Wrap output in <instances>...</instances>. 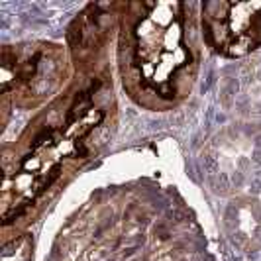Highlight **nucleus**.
<instances>
[{
    "label": "nucleus",
    "instance_id": "1",
    "mask_svg": "<svg viewBox=\"0 0 261 261\" xmlns=\"http://www.w3.org/2000/svg\"><path fill=\"white\" fill-rule=\"evenodd\" d=\"M198 32L183 2H126L118 12V67L124 91L145 110H171L198 73Z\"/></svg>",
    "mask_w": 261,
    "mask_h": 261
},
{
    "label": "nucleus",
    "instance_id": "2",
    "mask_svg": "<svg viewBox=\"0 0 261 261\" xmlns=\"http://www.w3.org/2000/svg\"><path fill=\"white\" fill-rule=\"evenodd\" d=\"M100 83L77 92L63 112H53L45 124L24 145L20 155L4 159L2 224L8 228L36 206L65 173L75 171L87 159V142L108 116Z\"/></svg>",
    "mask_w": 261,
    "mask_h": 261
},
{
    "label": "nucleus",
    "instance_id": "3",
    "mask_svg": "<svg viewBox=\"0 0 261 261\" xmlns=\"http://www.w3.org/2000/svg\"><path fill=\"white\" fill-rule=\"evenodd\" d=\"M67 59L61 45L22 43L2 49V98L8 106L38 108L61 89Z\"/></svg>",
    "mask_w": 261,
    "mask_h": 261
},
{
    "label": "nucleus",
    "instance_id": "4",
    "mask_svg": "<svg viewBox=\"0 0 261 261\" xmlns=\"http://www.w3.org/2000/svg\"><path fill=\"white\" fill-rule=\"evenodd\" d=\"M198 18L204 43L222 57H244L261 47V2H204Z\"/></svg>",
    "mask_w": 261,
    "mask_h": 261
}]
</instances>
